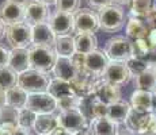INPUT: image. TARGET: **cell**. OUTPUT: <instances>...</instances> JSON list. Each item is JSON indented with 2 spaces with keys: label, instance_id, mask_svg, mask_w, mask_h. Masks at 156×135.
Segmentation results:
<instances>
[{
  "label": "cell",
  "instance_id": "7bdbcfd3",
  "mask_svg": "<svg viewBox=\"0 0 156 135\" xmlns=\"http://www.w3.org/2000/svg\"><path fill=\"white\" fill-rule=\"evenodd\" d=\"M5 26L4 23H3V20L0 19V39H3V38L5 37Z\"/></svg>",
  "mask_w": 156,
  "mask_h": 135
},
{
  "label": "cell",
  "instance_id": "cb8c5ba5",
  "mask_svg": "<svg viewBox=\"0 0 156 135\" xmlns=\"http://www.w3.org/2000/svg\"><path fill=\"white\" fill-rule=\"evenodd\" d=\"M149 30L147 25L143 22L139 18L130 16L126 22V26H125V34H126V38L129 39H143V38H147Z\"/></svg>",
  "mask_w": 156,
  "mask_h": 135
},
{
  "label": "cell",
  "instance_id": "ba28073f",
  "mask_svg": "<svg viewBox=\"0 0 156 135\" xmlns=\"http://www.w3.org/2000/svg\"><path fill=\"white\" fill-rule=\"evenodd\" d=\"M50 29L53 30L56 37H72L75 30V16L72 14L62 12V11H53L49 16Z\"/></svg>",
  "mask_w": 156,
  "mask_h": 135
},
{
  "label": "cell",
  "instance_id": "ac0fdd59",
  "mask_svg": "<svg viewBox=\"0 0 156 135\" xmlns=\"http://www.w3.org/2000/svg\"><path fill=\"white\" fill-rule=\"evenodd\" d=\"M87 130L91 135H117L119 130V124L105 116V118L92 119L88 123Z\"/></svg>",
  "mask_w": 156,
  "mask_h": 135
},
{
  "label": "cell",
  "instance_id": "277c9868",
  "mask_svg": "<svg viewBox=\"0 0 156 135\" xmlns=\"http://www.w3.org/2000/svg\"><path fill=\"white\" fill-rule=\"evenodd\" d=\"M105 53L110 61L115 62H128L134 58V42H132L126 37H113L106 42Z\"/></svg>",
  "mask_w": 156,
  "mask_h": 135
},
{
  "label": "cell",
  "instance_id": "4316f807",
  "mask_svg": "<svg viewBox=\"0 0 156 135\" xmlns=\"http://www.w3.org/2000/svg\"><path fill=\"white\" fill-rule=\"evenodd\" d=\"M53 49L57 57H67L73 58L76 56V47H75V38L73 37H56Z\"/></svg>",
  "mask_w": 156,
  "mask_h": 135
},
{
  "label": "cell",
  "instance_id": "5bb4252c",
  "mask_svg": "<svg viewBox=\"0 0 156 135\" xmlns=\"http://www.w3.org/2000/svg\"><path fill=\"white\" fill-rule=\"evenodd\" d=\"M50 11L48 5L40 3L38 0H29L25 4V22L30 26L46 23L49 20Z\"/></svg>",
  "mask_w": 156,
  "mask_h": 135
},
{
  "label": "cell",
  "instance_id": "f35d334b",
  "mask_svg": "<svg viewBox=\"0 0 156 135\" xmlns=\"http://www.w3.org/2000/svg\"><path fill=\"white\" fill-rule=\"evenodd\" d=\"M50 135H75V134H72V133H69L68 130H65V128H62V127H60V126H57L55 130L52 131V134H50Z\"/></svg>",
  "mask_w": 156,
  "mask_h": 135
},
{
  "label": "cell",
  "instance_id": "d4e9b609",
  "mask_svg": "<svg viewBox=\"0 0 156 135\" xmlns=\"http://www.w3.org/2000/svg\"><path fill=\"white\" fill-rule=\"evenodd\" d=\"M27 97H29V93L26 91H23V89L18 85L8 89V91L5 92L7 106L14 108V110H16V111L25 110L26 104H27Z\"/></svg>",
  "mask_w": 156,
  "mask_h": 135
},
{
  "label": "cell",
  "instance_id": "681fc988",
  "mask_svg": "<svg viewBox=\"0 0 156 135\" xmlns=\"http://www.w3.org/2000/svg\"><path fill=\"white\" fill-rule=\"evenodd\" d=\"M154 66H155V72H156V64H155V65H154Z\"/></svg>",
  "mask_w": 156,
  "mask_h": 135
},
{
  "label": "cell",
  "instance_id": "4fadbf2b",
  "mask_svg": "<svg viewBox=\"0 0 156 135\" xmlns=\"http://www.w3.org/2000/svg\"><path fill=\"white\" fill-rule=\"evenodd\" d=\"M132 73L129 70L128 65L125 62H115L110 61V64L107 65L106 70L103 72L101 79L106 83L114 84V85H124V84L129 83V80L132 79Z\"/></svg>",
  "mask_w": 156,
  "mask_h": 135
},
{
  "label": "cell",
  "instance_id": "60d3db41",
  "mask_svg": "<svg viewBox=\"0 0 156 135\" xmlns=\"http://www.w3.org/2000/svg\"><path fill=\"white\" fill-rule=\"evenodd\" d=\"M5 106H7V101H5V91L0 89V110Z\"/></svg>",
  "mask_w": 156,
  "mask_h": 135
},
{
  "label": "cell",
  "instance_id": "603a6c76",
  "mask_svg": "<svg viewBox=\"0 0 156 135\" xmlns=\"http://www.w3.org/2000/svg\"><path fill=\"white\" fill-rule=\"evenodd\" d=\"M58 126L56 113H45V115H37L34 122V131L35 135H50L52 131Z\"/></svg>",
  "mask_w": 156,
  "mask_h": 135
},
{
  "label": "cell",
  "instance_id": "ee69618b",
  "mask_svg": "<svg viewBox=\"0 0 156 135\" xmlns=\"http://www.w3.org/2000/svg\"><path fill=\"white\" fill-rule=\"evenodd\" d=\"M40 3H42V4L48 5V7H50V5H56L57 0H38Z\"/></svg>",
  "mask_w": 156,
  "mask_h": 135
},
{
  "label": "cell",
  "instance_id": "8992f818",
  "mask_svg": "<svg viewBox=\"0 0 156 135\" xmlns=\"http://www.w3.org/2000/svg\"><path fill=\"white\" fill-rule=\"evenodd\" d=\"M57 123L60 127L65 128L72 134L80 133L83 130L88 128V120L82 113L80 110H67V111H60L56 113Z\"/></svg>",
  "mask_w": 156,
  "mask_h": 135
},
{
  "label": "cell",
  "instance_id": "2e32d148",
  "mask_svg": "<svg viewBox=\"0 0 156 135\" xmlns=\"http://www.w3.org/2000/svg\"><path fill=\"white\" fill-rule=\"evenodd\" d=\"M132 110L143 113H154V93L147 91L134 89L130 95Z\"/></svg>",
  "mask_w": 156,
  "mask_h": 135
},
{
  "label": "cell",
  "instance_id": "d6986e66",
  "mask_svg": "<svg viewBox=\"0 0 156 135\" xmlns=\"http://www.w3.org/2000/svg\"><path fill=\"white\" fill-rule=\"evenodd\" d=\"M8 68H11L16 74H22L23 72L30 69L29 50L27 49H11Z\"/></svg>",
  "mask_w": 156,
  "mask_h": 135
},
{
  "label": "cell",
  "instance_id": "83f0119b",
  "mask_svg": "<svg viewBox=\"0 0 156 135\" xmlns=\"http://www.w3.org/2000/svg\"><path fill=\"white\" fill-rule=\"evenodd\" d=\"M18 85V74L11 68H0V89L7 92Z\"/></svg>",
  "mask_w": 156,
  "mask_h": 135
},
{
  "label": "cell",
  "instance_id": "c3c4849f",
  "mask_svg": "<svg viewBox=\"0 0 156 135\" xmlns=\"http://www.w3.org/2000/svg\"><path fill=\"white\" fill-rule=\"evenodd\" d=\"M14 2H18V3H22V4H26L29 0H14Z\"/></svg>",
  "mask_w": 156,
  "mask_h": 135
},
{
  "label": "cell",
  "instance_id": "8fae6325",
  "mask_svg": "<svg viewBox=\"0 0 156 135\" xmlns=\"http://www.w3.org/2000/svg\"><path fill=\"white\" fill-rule=\"evenodd\" d=\"M73 16L76 34H95L99 30L98 14L90 8H80Z\"/></svg>",
  "mask_w": 156,
  "mask_h": 135
},
{
  "label": "cell",
  "instance_id": "d590c367",
  "mask_svg": "<svg viewBox=\"0 0 156 135\" xmlns=\"http://www.w3.org/2000/svg\"><path fill=\"white\" fill-rule=\"evenodd\" d=\"M8 61H10V50L0 45V68L8 66Z\"/></svg>",
  "mask_w": 156,
  "mask_h": 135
},
{
  "label": "cell",
  "instance_id": "ffe728a7",
  "mask_svg": "<svg viewBox=\"0 0 156 135\" xmlns=\"http://www.w3.org/2000/svg\"><path fill=\"white\" fill-rule=\"evenodd\" d=\"M48 92H49L57 101L62 100V99L77 96V92L75 91V88L72 86L71 83L60 80V79H55V77H52V81H50V85H49V91Z\"/></svg>",
  "mask_w": 156,
  "mask_h": 135
},
{
  "label": "cell",
  "instance_id": "ab89813d",
  "mask_svg": "<svg viewBox=\"0 0 156 135\" xmlns=\"http://www.w3.org/2000/svg\"><path fill=\"white\" fill-rule=\"evenodd\" d=\"M117 135H137V134H136V133H133V131H132L130 128L124 127V128H119L118 133H117Z\"/></svg>",
  "mask_w": 156,
  "mask_h": 135
},
{
  "label": "cell",
  "instance_id": "7c38bea8",
  "mask_svg": "<svg viewBox=\"0 0 156 135\" xmlns=\"http://www.w3.org/2000/svg\"><path fill=\"white\" fill-rule=\"evenodd\" d=\"M0 19L5 26L25 22V4L14 0H4L0 4Z\"/></svg>",
  "mask_w": 156,
  "mask_h": 135
},
{
  "label": "cell",
  "instance_id": "8d00e7d4",
  "mask_svg": "<svg viewBox=\"0 0 156 135\" xmlns=\"http://www.w3.org/2000/svg\"><path fill=\"white\" fill-rule=\"evenodd\" d=\"M87 3H88L92 8H98V10H101V8L106 7V5L113 4V0H87Z\"/></svg>",
  "mask_w": 156,
  "mask_h": 135
},
{
  "label": "cell",
  "instance_id": "b9f144b4",
  "mask_svg": "<svg viewBox=\"0 0 156 135\" xmlns=\"http://www.w3.org/2000/svg\"><path fill=\"white\" fill-rule=\"evenodd\" d=\"M130 2H132V0H113V4L122 7V5H128V4H130Z\"/></svg>",
  "mask_w": 156,
  "mask_h": 135
},
{
  "label": "cell",
  "instance_id": "1f68e13d",
  "mask_svg": "<svg viewBox=\"0 0 156 135\" xmlns=\"http://www.w3.org/2000/svg\"><path fill=\"white\" fill-rule=\"evenodd\" d=\"M125 64L128 65V68H129V70H130L132 76H134V77H136L137 74H140L141 72H144L147 68L149 66V64L145 61V59L139 58V57H134V58L129 59V61L125 62Z\"/></svg>",
  "mask_w": 156,
  "mask_h": 135
},
{
  "label": "cell",
  "instance_id": "30bf717a",
  "mask_svg": "<svg viewBox=\"0 0 156 135\" xmlns=\"http://www.w3.org/2000/svg\"><path fill=\"white\" fill-rule=\"evenodd\" d=\"M82 64H83V69L87 70L88 73H91L92 76L101 79L103 72L106 70L107 65L110 64L109 57L106 56L105 50H94V52L82 56Z\"/></svg>",
  "mask_w": 156,
  "mask_h": 135
},
{
  "label": "cell",
  "instance_id": "bcb514c9",
  "mask_svg": "<svg viewBox=\"0 0 156 135\" xmlns=\"http://www.w3.org/2000/svg\"><path fill=\"white\" fill-rule=\"evenodd\" d=\"M154 113L156 115V91L154 92Z\"/></svg>",
  "mask_w": 156,
  "mask_h": 135
},
{
  "label": "cell",
  "instance_id": "f1b7e54d",
  "mask_svg": "<svg viewBox=\"0 0 156 135\" xmlns=\"http://www.w3.org/2000/svg\"><path fill=\"white\" fill-rule=\"evenodd\" d=\"M152 7V0H132L130 14L134 18H145L148 11Z\"/></svg>",
  "mask_w": 156,
  "mask_h": 135
},
{
  "label": "cell",
  "instance_id": "484cf974",
  "mask_svg": "<svg viewBox=\"0 0 156 135\" xmlns=\"http://www.w3.org/2000/svg\"><path fill=\"white\" fill-rule=\"evenodd\" d=\"M73 38L76 54L79 56H86L98 49V39L95 34H76Z\"/></svg>",
  "mask_w": 156,
  "mask_h": 135
},
{
  "label": "cell",
  "instance_id": "3957f363",
  "mask_svg": "<svg viewBox=\"0 0 156 135\" xmlns=\"http://www.w3.org/2000/svg\"><path fill=\"white\" fill-rule=\"evenodd\" d=\"M29 59L30 69L50 73L55 68L57 54L52 46H40V45H31L29 47Z\"/></svg>",
  "mask_w": 156,
  "mask_h": 135
},
{
  "label": "cell",
  "instance_id": "7a4b0ae2",
  "mask_svg": "<svg viewBox=\"0 0 156 135\" xmlns=\"http://www.w3.org/2000/svg\"><path fill=\"white\" fill-rule=\"evenodd\" d=\"M50 81L52 77L49 76V73L35 70V69H29L22 74H18V86H20L29 95L48 92Z\"/></svg>",
  "mask_w": 156,
  "mask_h": 135
},
{
  "label": "cell",
  "instance_id": "d6a6232c",
  "mask_svg": "<svg viewBox=\"0 0 156 135\" xmlns=\"http://www.w3.org/2000/svg\"><path fill=\"white\" fill-rule=\"evenodd\" d=\"M18 113L19 111L14 110V108L5 106L0 110V123L4 122H11V123H16L18 124Z\"/></svg>",
  "mask_w": 156,
  "mask_h": 135
},
{
  "label": "cell",
  "instance_id": "44dd1931",
  "mask_svg": "<svg viewBox=\"0 0 156 135\" xmlns=\"http://www.w3.org/2000/svg\"><path fill=\"white\" fill-rule=\"evenodd\" d=\"M132 111L130 103L125 100H119L115 103L110 104L109 111H107V118L112 119L113 122H115L117 124H126V120L129 118V113Z\"/></svg>",
  "mask_w": 156,
  "mask_h": 135
},
{
  "label": "cell",
  "instance_id": "f6af8a7d",
  "mask_svg": "<svg viewBox=\"0 0 156 135\" xmlns=\"http://www.w3.org/2000/svg\"><path fill=\"white\" fill-rule=\"evenodd\" d=\"M15 135H31V131H27V130H23V128H18V131L15 133Z\"/></svg>",
  "mask_w": 156,
  "mask_h": 135
},
{
  "label": "cell",
  "instance_id": "6da1fadb",
  "mask_svg": "<svg viewBox=\"0 0 156 135\" xmlns=\"http://www.w3.org/2000/svg\"><path fill=\"white\" fill-rule=\"evenodd\" d=\"M98 19H99V30L107 34H114L125 26L126 14L122 7L110 4L98 10Z\"/></svg>",
  "mask_w": 156,
  "mask_h": 135
},
{
  "label": "cell",
  "instance_id": "74e56055",
  "mask_svg": "<svg viewBox=\"0 0 156 135\" xmlns=\"http://www.w3.org/2000/svg\"><path fill=\"white\" fill-rule=\"evenodd\" d=\"M147 41H148L151 49L156 52V27H154V29L149 30L148 35H147Z\"/></svg>",
  "mask_w": 156,
  "mask_h": 135
},
{
  "label": "cell",
  "instance_id": "4dcf8cb0",
  "mask_svg": "<svg viewBox=\"0 0 156 135\" xmlns=\"http://www.w3.org/2000/svg\"><path fill=\"white\" fill-rule=\"evenodd\" d=\"M56 8L57 11L75 15L80 10V0H57Z\"/></svg>",
  "mask_w": 156,
  "mask_h": 135
},
{
  "label": "cell",
  "instance_id": "5b68a950",
  "mask_svg": "<svg viewBox=\"0 0 156 135\" xmlns=\"http://www.w3.org/2000/svg\"><path fill=\"white\" fill-rule=\"evenodd\" d=\"M5 38L11 49H29L33 45L31 26L26 22L5 27Z\"/></svg>",
  "mask_w": 156,
  "mask_h": 135
},
{
  "label": "cell",
  "instance_id": "9c48e42d",
  "mask_svg": "<svg viewBox=\"0 0 156 135\" xmlns=\"http://www.w3.org/2000/svg\"><path fill=\"white\" fill-rule=\"evenodd\" d=\"M26 108L34 112L35 115H45V113H55L57 111V100L49 92L44 93L29 95Z\"/></svg>",
  "mask_w": 156,
  "mask_h": 135
},
{
  "label": "cell",
  "instance_id": "7dc6e473",
  "mask_svg": "<svg viewBox=\"0 0 156 135\" xmlns=\"http://www.w3.org/2000/svg\"><path fill=\"white\" fill-rule=\"evenodd\" d=\"M75 135H91L88 133V130H83V131H80V133H76Z\"/></svg>",
  "mask_w": 156,
  "mask_h": 135
},
{
  "label": "cell",
  "instance_id": "e0dca14e",
  "mask_svg": "<svg viewBox=\"0 0 156 135\" xmlns=\"http://www.w3.org/2000/svg\"><path fill=\"white\" fill-rule=\"evenodd\" d=\"M31 38H33V45H40V46L53 47L56 41V35L48 22L31 26Z\"/></svg>",
  "mask_w": 156,
  "mask_h": 135
},
{
  "label": "cell",
  "instance_id": "f546056e",
  "mask_svg": "<svg viewBox=\"0 0 156 135\" xmlns=\"http://www.w3.org/2000/svg\"><path fill=\"white\" fill-rule=\"evenodd\" d=\"M35 118H37V115L34 112H31L30 110H27V108L20 110L19 113H18V126L20 128H23V130L33 131Z\"/></svg>",
  "mask_w": 156,
  "mask_h": 135
},
{
  "label": "cell",
  "instance_id": "9a60e30c",
  "mask_svg": "<svg viewBox=\"0 0 156 135\" xmlns=\"http://www.w3.org/2000/svg\"><path fill=\"white\" fill-rule=\"evenodd\" d=\"M92 96H97L101 101L110 106V104L121 100V88L118 85H114V84L106 83L102 79H98Z\"/></svg>",
  "mask_w": 156,
  "mask_h": 135
},
{
  "label": "cell",
  "instance_id": "836d02e7",
  "mask_svg": "<svg viewBox=\"0 0 156 135\" xmlns=\"http://www.w3.org/2000/svg\"><path fill=\"white\" fill-rule=\"evenodd\" d=\"M18 128H19V126L16 123H11V122L0 123V135H15Z\"/></svg>",
  "mask_w": 156,
  "mask_h": 135
},
{
  "label": "cell",
  "instance_id": "52a82bcc",
  "mask_svg": "<svg viewBox=\"0 0 156 135\" xmlns=\"http://www.w3.org/2000/svg\"><path fill=\"white\" fill-rule=\"evenodd\" d=\"M83 69V64L77 61V57L75 56L73 58H67V57H57L55 68L52 73L55 79H60L72 83L77 76L80 70Z\"/></svg>",
  "mask_w": 156,
  "mask_h": 135
},
{
  "label": "cell",
  "instance_id": "7402d4cb",
  "mask_svg": "<svg viewBox=\"0 0 156 135\" xmlns=\"http://www.w3.org/2000/svg\"><path fill=\"white\" fill-rule=\"evenodd\" d=\"M134 86L136 89L152 92V93L156 91V72L154 65H149L145 70L134 77Z\"/></svg>",
  "mask_w": 156,
  "mask_h": 135
},
{
  "label": "cell",
  "instance_id": "e575fe53",
  "mask_svg": "<svg viewBox=\"0 0 156 135\" xmlns=\"http://www.w3.org/2000/svg\"><path fill=\"white\" fill-rule=\"evenodd\" d=\"M144 23L147 25L148 29H154L156 27V4H152L151 10L148 11V14H147V16L144 18Z\"/></svg>",
  "mask_w": 156,
  "mask_h": 135
},
{
  "label": "cell",
  "instance_id": "f907efd6",
  "mask_svg": "<svg viewBox=\"0 0 156 135\" xmlns=\"http://www.w3.org/2000/svg\"><path fill=\"white\" fill-rule=\"evenodd\" d=\"M155 135H156V134H155Z\"/></svg>",
  "mask_w": 156,
  "mask_h": 135
}]
</instances>
